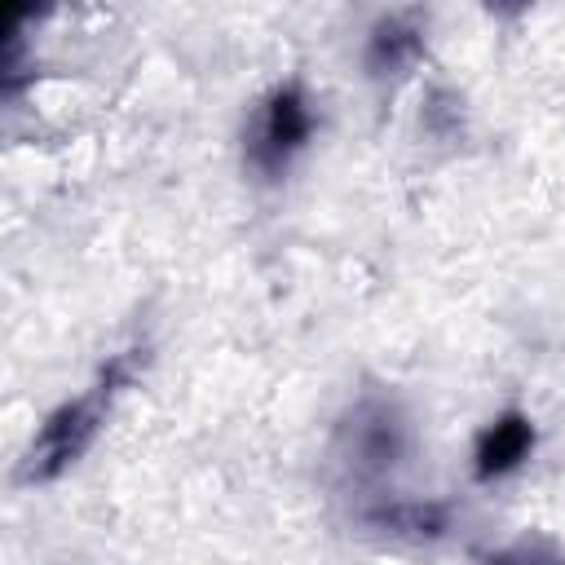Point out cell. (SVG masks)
Instances as JSON below:
<instances>
[{
	"label": "cell",
	"mask_w": 565,
	"mask_h": 565,
	"mask_svg": "<svg viewBox=\"0 0 565 565\" xmlns=\"http://www.w3.org/2000/svg\"><path fill=\"white\" fill-rule=\"evenodd\" d=\"M415 53H419V40H415V31H406V26H397L393 18L388 22H380L375 26V35H371V49H366V66H371V75H402L411 62H415Z\"/></svg>",
	"instance_id": "cell-5"
},
{
	"label": "cell",
	"mask_w": 565,
	"mask_h": 565,
	"mask_svg": "<svg viewBox=\"0 0 565 565\" xmlns=\"http://www.w3.org/2000/svg\"><path fill=\"white\" fill-rule=\"evenodd\" d=\"M119 384H124V362H115L84 397H75L62 411H53L49 424L40 428V437L31 441L22 477L26 481H44V477H57L66 463H75V455H84V446L93 441V433H97V424H102V415H106V406H110Z\"/></svg>",
	"instance_id": "cell-2"
},
{
	"label": "cell",
	"mask_w": 565,
	"mask_h": 565,
	"mask_svg": "<svg viewBox=\"0 0 565 565\" xmlns=\"http://www.w3.org/2000/svg\"><path fill=\"white\" fill-rule=\"evenodd\" d=\"M331 455L353 490H380L406 455V419L388 397H362L344 411Z\"/></svg>",
	"instance_id": "cell-1"
},
{
	"label": "cell",
	"mask_w": 565,
	"mask_h": 565,
	"mask_svg": "<svg viewBox=\"0 0 565 565\" xmlns=\"http://www.w3.org/2000/svg\"><path fill=\"white\" fill-rule=\"evenodd\" d=\"M534 446V428L525 415H503L499 424H490L481 433V446H477V477L490 481V477H503L508 468H516Z\"/></svg>",
	"instance_id": "cell-4"
},
{
	"label": "cell",
	"mask_w": 565,
	"mask_h": 565,
	"mask_svg": "<svg viewBox=\"0 0 565 565\" xmlns=\"http://www.w3.org/2000/svg\"><path fill=\"white\" fill-rule=\"evenodd\" d=\"M309 132H313V110H309L305 93L296 84H282L252 115V128H247V163L269 181V177L287 172L291 154L309 141Z\"/></svg>",
	"instance_id": "cell-3"
},
{
	"label": "cell",
	"mask_w": 565,
	"mask_h": 565,
	"mask_svg": "<svg viewBox=\"0 0 565 565\" xmlns=\"http://www.w3.org/2000/svg\"><path fill=\"white\" fill-rule=\"evenodd\" d=\"M486 565H565V556L552 552L547 543H516V547L494 552Z\"/></svg>",
	"instance_id": "cell-6"
}]
</instances>
